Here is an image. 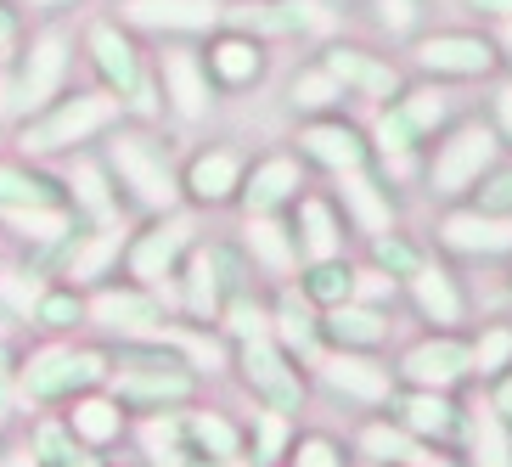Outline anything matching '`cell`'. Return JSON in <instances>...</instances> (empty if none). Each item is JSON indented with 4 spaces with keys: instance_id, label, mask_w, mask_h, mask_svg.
<instances>
[{
    "instance_id": "cell-1",
    "label": "cell",
    "mask_w": 512,
    "mask_h": 467,
    "mask_svg": "<svg viewBox=\"0 0 512 467\" xmlns=\"http://www.w3.org/2000/svg\"><path fill=\"white\" fill-rule=\"evenodd\" d=\"M124 119V102L107 85H96V91H62L51 96L40 113H34L29 124H23V152H68V147H85V141H96L102 130H113V124Z\"/></svg>"
},
{
    "instance_id": "cell-2",
    "label": "cell",
    "mask_w": 512,
    "mask_h": 467,
    "mask_svg": "<svg viewBox=\"0 0 512 467\" xmlns=\"http://www.w3.org/2000/svg\"><path fill=\"white\" fill-rule=\"evenodd\" d=\"M107 169L141 209H175V197H181V181L169 169L164 141L147 136V130H119L107 141Z\"/></svg>"
},
{
    "instance_id": "cell-3",
    "label": "cell",
    "mask_w": 512,
    "mask_h": 467,
    "mask_svg": "<svg viewBox=\"0 0 512 467\" xmlns=\"http://www.w3.org/2000/svg\"><path fill=\"white\" fill-rule=\"evenodd\" d=\"M102 355L96 349H46L23 366V394L29 400H68V394H85L102 383Z\"/></svg>"
},
{
    "instance_id": "cell-4",
    "label": "cell",
    "mask_w": 512,
    "mask_h": 467,
    "mask_svg": "<svg viewBox=\"0 0 512 467\" xmlns=\"http://www.w3.org/2000/svg\"><path fill=\"white\" fill-rule=\"evenodd\" d=\"M68 62H74L68 34H62V29H46V34L29 46L23 68H17V85H12V107H17V113H40L51 96H62V74H68Z\"/></svg>"
},
{
    "instance_id": "cell-5",
    "label": "cell",
    "mask_w": 512,
    "mask_h": 467,
    "mask_svg": "<svg viewBox=\"0 0 512 467\" xmlns=\"http://www.w3.org/2000/svg\"><path fill=\"white\" fill-rule=\"evenodd\" d=\"M490 164H496V136L484 124H462L434 158V192H467Z\"/></svg>"
},
{
    "instance_id": "cell-6",
    "label": "cell",
    "mask_w": 512,
    "mask_h": 467,
    "mask_svg": "<svg viewBox=\"0 0 512 467\" xmlns=\"http://www.w3.org/2000/svg\"><path fill=\"white\" fill-rule=\"evenodd\" d=\"M85 51H91V68L102 74V85L119 102L141 91V57H136V40L119 29V23H91L85 29Z\"/></svg>"
},
{
    "instance_id": "cell-7",
    "label": "cell",
    "mask_w": 512,
    "mask_h": 467,
    "mask_svg": "<svg viewBox=\"0 0 512 467\" xmlns=\"http://www.w3.org/2000/svg\"><path fill=\"white\" fill-rule=\"evenodd\" d=\"M242 377H248V389H254L271 411L299 406V372H293L282 349H276L271 338H259V332L242 344Z\"/></svg>"
},
{
    "instance_id": "cell-8",
    "label": "cell",
    "mask_w": 512,
    "mask_h": 467,
    "mask_svg": "<svg viewBox=\"0 0 512 467\" xmlns=\"http://www.w3.org/2000/svg\"><path fill=\"white\" fill-rule=\"evenodd\" d=\"M124 17L152 34H209L220 23V0H130Z\"/></svg>"
},
{
    "instance_id": "cell-9",
    "label": "cell",
    "mask_w": 512,
    "mask_h": 467,
    "mask_svg": "<svg viewBox=\"0 0 512 467\" xmlns=\"http://www.w3.org/2000/svg\"><path fill=\"white\" fill-rule=\"evenodd\" d=\"M197 57H203L209 85H220V91H242V85H254L259 68H265V51H259V40H248V34H214Z\"/></svg>"
},
{
    "instance_id": "cell-10",
    "label": "cell",
    "mask_w": 512,
    "mask_h": 467,
    "mask_svg": "<svg viewBox=\"0 0 512 467\" xmlns=\"http://www.w3.org/2000/svg\"><path fill=\"white\" fill-rule=\"evenodd\" d=\"M158 79H164L169 107H175L181 119H203V113H209L214 85H209V74H203V57H197V51H186V46L164 51V57H158Z\"/></svg>"
},
{
    "instance_id": "cell-11",
    "label": "cell",
    "mask_w": 512,
    "mask_h": 467,
    "mask_svg": "<svg viewBox=\"0 0 512 467\" xmlns=\"http://www.w3.org/2000/svg\"><path fill=\"white\" fill-rule=\"evenodd\" d=\"M186 248H192V226H186V220H169V226L141 231L136 248H130V276H136L141 287H152L158 276H175Z\"/></svg>"
},
{
    "instance_id": "cell-12",
    "label": "cell",
    "mask_w": 512,
    "mask_h": 467,
    "mask_svg": "<svg viewBox=\"0 0 512 467\" xmlns=\"http://www.w3.org/2000/svg\"><path fill=\"white\" fill-rule=\"evenodd\" d=\"M439 237L451 242L456 254H512V214L456 209V214H445Z\"/></svg>"
},
{
    "instance_id": "cell-13",
    "label": "cell",
    "mask_w": 512,
    "mask_h": 467,
    "mask_svg": "<svg viewBox=\"0 0 512 467\" xmlns=\"http://www.w3.org/2000/svg\"><path fill=\"white\" fill-rule=\"evenodd\" d=\"M74 197L62 192V181L40 175V169L17 164V158H0V214L17 209H68Z\"/></svg>"
},
{
    "instance_id": "cell-14",
    "label": "cell",
    "mask_w": 512,
    "mask_h": 467,
    "mask_svg": "<svg viewBox=\"0 0 512 467\" xmlns=\"http://www.w3.org/2000/svg\"><path fill=\"white\" fill-rule=\"evenodd\" d=\"M197 377L186 366H164V372H124L119 377V406H136V411H164V406H181L192 400Z\"/></svg>"
},
{
    "instance_id": "cell-15",
    "label": "cell",
    "mask_w": 512,
    "mask_h": 467,
    "mask_svg": "<svg viewBox=\"0 0 512 467\" xmlns=\"http://www.w3.org/2000/svg\"><path fill=\"white\" fill-rule=\"evenodd\" d=\"M91 316L102 321V327H113V332H152L158 321H164V310H158V299H152V287H102L96 293V304H91Z\"/></svg>"
},
{
    "instance_id": "cell-16",
    "label": "cell",
    "mask_w": 512,
    "mask_h": 467,
    "mask_svg": "<svg viewBox=\"0 0 512 467\" xmlns=\"http://www.w3.org/2000/svg\"><path fill=\"white\" fill-rule=\"evenodd\" d=\"M467 366H473L467 344H456V338H428V344H417L406 355V366H400V372H406L417 389H451Z\"/></svg>"
},
{
    "instance_id": "cell-17",
    "label": "cell",
    "mask_w": 512,
    "mask_h": 467,
    "mask_svg": "<svg viewBox=\"0 0 512 467\" xmlns=\"http://www.w3.org/2000/svg\"><path fill=\"white\" fill-rule=\"evenodd\" d=\"M417 62L428 74H456V79H473L490 68V46L484 40H467V34H439V40H422L417 46Z\"/></svg>"
},
{
    "instance_id": "cell-18",
    "label": "cell",
    "mask_w": 512,
    "mask_h": 467,
    "mask_svg": "<svg viewBox=\"0 0 512 467\" xmlns=\"http://www.w3.org/2000/svg\"><path fill=\"white\" fill-rule=\"evenodd\" d=\"M181 186L197 197V203H226V197H237V186H242V158H237V152H226V147L197 152Z\"/></svg>"
},
{
    "instance_id": "cell-19",
    "label": "cell",
    "mask_w": 512,
    "mask_h": 467,
    "mask_svg": "<svg viewBox=\"0 0 512 467\" xmlns=\"http://www.w3.org/2000/svg\"><path fill=\"white\" fill-rule=\"evenodd\" d=\"M321 377H327V389L349 394V400H366V406H377V400H389V372L377 361H366V355H332V361H321Z\"/></svg>"
},
{
    "instance_id": "cell-20",
    "label": "cell",
    "mask_w": 512,
    "mask_h": 467,
    "mask_svg": "<svg viewBox=\"0 0 512 467\" xmlns=\"http://www.w3.org/2000/svg\"><path fill=\"white\" fill-rule=\"evenodd\" d=\"M321 68H327L338 85H355L361 96H394L400 91V74H394V68H383V62L361 57V51H349V46H332Z\"/></svg>"
},
{
    "instance_id": "cell-21",
    "label": "cell",
    "mask_w": 512,
    "mask_h": 467,
    "mask_svg": "<svg viewBox=\"0 0 512 467\" xmlns=\"http://www.w3.org/2000/svg\"><path fill=\"white\" fill-rule=\"evenodd\" d=\"M321 332H327L332 344H344V349H372V344H383L389 338V321L377 316L372 304H332L327 310V321H321Z\"/></svg>"
},
{
    "instance_id": "cell-22",
    "label": "cell",
    "mask_w": 512,
    "mask_h": 467,
    "mask_svg": "<svg viewBox=\"0 0 512 467\" xmlns=\"http://www.w3.org/2000/svg\"><path fill=\"white\" fill-rule=\"evenodd\" d=\"M293 186H299V164H293V158H265V164H254V175L242 181V203H248V214H271L276 203L293 197Z\"/></svg>"
},
{
    "instance_id": "cell-23",
    "label": "cell",
    "mask_w": 512,
    "mask_h": 467,
    "mask_svg": "<svg viewBox=\"0 0 512 467\" xmlns=\"http://www.w3.org/2000/svg\"><path fill=\"white\" fill-rule=\"evenodd\" d=\"M299 141H304V152H310L316 164L338 169V175H344V169H361V158H366L361 136H355L349 124H310Z\"/></svg>"
},
{
    "instance_id": "cell-24",
    "label": "cell",
    "mask_w": 512,
    "mask_h": 467,
    "mask_svg": "<svg viewBox=\"0 0 512 467\" xmlns=\"http://www.w3.org/2000/svg\"><path fill=\"white\" fill-rule=\"evenodd\" d=\"M411 299H417V310L428 321H439V327L462 321V299H456L451 276L439 271V265H417V271H411Z\"/></svg>"
},
{
    "instance_id": "cell-25",
    "label": "cell",
    "mask_w": 512,
    "mask_h": 467,
    "mask_svg": "<svg viewBox=\"0 0 512 467\" xmlns=\"http://www.w3.org/2000/svg\"><path fill=\"white\" fill-rule=\"evenodd\" d=\"M344 203H349V214H355V226H361L366 237H383V231L394 226L389 197L377 192V186L366 181L361 169H344Z\"/></svg>"
},
{
    "instance_id": "cell-26",
    "label": "cell",
    "mask_w": 512,
    "mask_h": 467,
    "mask_svg": "<svg viewBox=\"0 0 512 467\" xmlns=\"http://www.w3.org/2000/svg\"><path fill=\"white\" fill-rule=\"evenodd\" d=\"M467 445H473V467H512V439H507V428H501L496 406H473Z\"/></svg>"
},
{
    "instance_id": "cell-27",
    "label": "cell",
    "mask_w": 512,
    "mask_h": 467,
    "mask_svg": "<svg viewBox=\"0 0 512 467\" xmlns=\"http://www.w3.org/2000/svg\"><path fill=\"white\" fill-rule=\"evenodd\" d=\"M119 400H96V394H85L74 406V417H68V428H74V439H85V445H107V439H119Z\"/></svg>"
},
{
    "instance_id": "cell-28",
    "label": "cell",
    "mask_w": 512,
    "mask_h": 467,
    "mask_svg": "<svg viewBox=\"0 0 512 467\" xmlns=\"http://www.w3.org/2000/svg\"><path fill=\"white\" fill-rule=\"evenodd\" d=\"M186 304H192V316L209 321L214 304H220V259L209 254V248H197L192 259H186Z\"/></svg>"
},
{
    "instance_id": "cell-29",
    "label": "cell",
    "mask_w": 512,
    "mask_h": 467,
    "mask_svg": "<svg viewBox=\"0 0 512 467\" xmlns=\"http://www.w3.org/2000/svg\"><path fill=\"white\" fill-rule=\"evenodd\" d=\"M406 434H445V428H451V400H445V389H417L406 400Z\"/></svg>"
},
{
    "instance_id": "cell-30",
    "label": "cell",
    "mask_w": 512,
    "mask_h": 467,
    "mask_svg": "<svg viewBox=\"0 0 512 467\" xmlns=\"http://www.w3.org/2000/svg\"><path fill=\"white\" fill-rule=\"evenodd\" d=\"M34 451H40V467H79L85 451H79V439L68 422H40L34 428Z\"/></svg>"
},
{
    "instance_id": "cell-31",
    "label": "cell",
    "mask_w": 512,
    "mask_h": 467,
    "mask_svg": "<svg viewBox=\"0 0 512 467\" xmlns=\"http://www.w3.org/2000/svg\"><path fill=\"white\" fill-rule=\"evenodd\" d=\"M310 0H271V6H248V23L265 34H299L310 29Z\"/></svg>"
},
{
    "instance_id": "cell-32",
    "label": "cell",
    "mask_w": 512,
    "mask_h": 467,
    "mask_svg": "<svg viewBox=\"0 0 512 467\" xmlns=\"http://www.w3.org/2000/svg\"><path fill=\"white\" fill-rule=\"evenodd\" d=\"M186 434H192L197 451H209L214 462H237L242 456V439H237V428H231L226 417H192L186 422Z\"/></svg>"
},
{
    "instance_id": "cell-33",
    "label": "cell",
    "mask_w": 512,
    "mask_h": 467,
    "mask_svg": "<svg viewBox=\"0 0 512 467\" xmlns=\"http://www.w3.org/2000/svg\"><path fill=\"white\" fill-rule=\"evenodd\" d=\"M304 293L321 304H344L349 293H355V271L349 265H338V254L332 259H316V271L304 276Z\"/></svg>"
},
{
    "instance_id": "cell-34",
    "label": "cell",
    "mask_w": 512,
    "mask_h": 467,
    "mask_svg": "<svg viewBox=\"0 0 512 467\" xmlns=\"http://www.w3.org/2000/svg\"><path fill=\"white\" fill-rule=\"evenodd\" d=\"M79 316H85V299H79L74 287H51V293H40V304H34V321L46 332L79 327Z\"/></svg>"
},
{
    "instance_id": "cell-35",
    "label": "cell",
    "mask_w": 512,
    "mask_h": 467,
    "mask_svg": "<svg viewBox=\"0 0 512 467\" xmlns=\"http://www.w3.org/2000/svg\"><path fill=\"white\" fill-rule=\"evenodd\" d=\"M299 220H304V248H310V259H332L338 254V220H332V209L327 203H304L299 209Z\"/></svg>"
},
{
    "instance_id": "cell-36",
    "label": "cell",
    "mask_w": 512,
    "mask_h": 467,
    "mask_svg": "<svg viewBox=\"0 0 512 467\" xmlns=\"http://www.w3.org/2000/svg\"><path fill=\"white\" fill-rule=\"evenodd\" d=\"M361 451L372 456V462H411L417 445H411L406 428H383V422H377V428H366V434H361Z\"/></svg>"
},
{
    "instance_id": "cell-37",
    "label": "cell",
    "mask_w": 512,
    "mask_h": 467,
    "mask_svg": "<svg viewBox=\"0 0 512 467\" xmlns=\"http://www.w3.org/2000/svg\"><path fill=\"white\" fill-rule=\"evenodd\" d=\"M338 96H344V85H338L327 68H310V74L293 79V107H310V113H316V107L338 102Z\"/></svg>"
},
{
    "instance_id": "cell-38",
    "label": "cell",
    "mask_w": 512,
    "mask_h": 467,
    "mask_svg": "<svg viewBox=\"0 0 512 467\" xmlns=\"http://www.w3.org/2000/svg\"><path fill=\"white\" fill-rule=\"evenodd\" d=\"M411 141H417V130H411V119L400 113V107H389V113L377 119V147H383V158H394V164H406Z\"/></svg>"
},
{
    "instance_id": "cell-39",
    "label": "cell",
    "mask_w": 512,
    "mask_h": 467,
    "mask_svg": "<svg viewBox=\"0 0 512 467\" xmlns=\"http://www.w3.org/2000/svg\"><path fill=\"white\" fill-rule=\"evenodd\" d=\"M248 231H254V254L265 259L271 271H287V265H293V248H287V237H282L276 220H254Z\"/></svg>"
},
{
    "instance_id": "cell-40",
    "label": "cell",
    "mask_w": 512,
    "mask_h": 467,
    "mask_svg": "<svg viewBox=\"0 0 512 467\" xmlns=\"http://www.w3.org/2000/svg\"><path fill=\"white\" fill-rule=\"evenodd\" d=\"M467 355H473V366H479V372H501V366L512 361V332L507 327H490L479 344L467 349Z\"/></svg>"
},
{
    "instance_id": "cell-41",
    "label": "cell",
    "mask_w": 512,
    "mask_h": 467,
    "mask_svg": "<svg viewBox=\"0 0 512 467\" xmlns=\"http://www.w3.org/2000/svg\"><path fill=\"white\" fill-rule=\"evenodd\" d=\"M400 113L411 119V130H417V136H428V130L445 119V102H439V91H411L406 102H400Z\"/></svg>"
},
{
    "instance_id": "cell-42",
    "label": "cell",
    "mask_w": 512,
    "mask_h": 467,
    "mask_svg": "<svg viewBox=\"0 0 512 467\" xmlns=\"http://www.w3.org/2000/svg\"><path fill=\"white\" fill-rule=\"evenodd\" d=\"M372 254H377V265H383V271H417V254H411L406 242H394L389 231H383V237H372Z\"/></svg>"
},
{
    "instance_id": "cell-43",
    "label": "cell",
    "mask_w": 512,
    "mask_h": 467,
    "mask_svg": "<svg viewBox=\"0 0 512 467\" xmlns=\"http://www.w3.org/2000/svg\"><path fill=\"white\" fill-rule=\"evenodd\" d=\"M282 338H287L293 349H310V338H316V321L299 310V299H287V304H282Z\"/></svg>"
},
{
    "instance_id": "cell-44",
    "label": "cell",
    "mask_w": 512,
    "mask_h": 467,
    "mask_svg": "<svg viewBox=\"0 0 512 467\" xmlns=\"http://www.w3.org/2000/svg\"><path fill=\"white\" fill-rule=\"evenodd\" d=\"M282 439H287L282 411H271V417L259 422V456H254V462H276V451H282Z\"/></svg>"
},
{
    "instance_id": "cell-45",
    "label": "cell",
    "mask_w": 512,
    "mask_h": 467,
    "mask_svg": "<svg viewBox=\"0 0 512 467\" xmlns=\"http://www.w3.org/2000/svg\"><path fill=\"white\" fill-rule=\"evenodd\" d=\"M231 332H237V338L265 332V310H259V304H248V299H237V304H231Z\"/></svg>"
},
{
    "instance_id": "cell-46",
    "label": "cell",
    "mask_w": 512,
    "mask_h": 467,
    "mask_svg": "<svg viewBox=\"0 0 512 467\" xmlns=\"http://www.w3.org/2000/svg\"><path fill=\"white\" fill-rule=\"evenodd\" d=\"M479 209H490V214H507V209H512V169H501L496 181L484 186V197H479Z\"/></svg>"
},
{
    "instance_id": "cell-47",
    "label": "cell",
    "mask_w": 512,
    "mask_h": 467,
    "mask_svg": "<svg viewBox=\"0 0 512 467\" xmlns=\"http://www.w3.org/2000/svg\"><path fill=\"white\" fill-rule=\"evenodd\" d=\"M377 12H383V23H389L394 34H406L411 23H417V0H377Z\"/></svg>"
},
{
    "instance_id": "cell-48",
    "label": "cell",
    "mask_w": 512,
    "mask_h": 467,
    "mask_svg": "<svg viewBox=\"0 0 512 467\" xmlns=\"http://www.w3.org/2000/svg\"><path fill=\"white\" fill-rule=\"evenodd\" d=\"M293 467H338V451H332L327 439H304L299 456H293Z\"/></svg>"
},
{
    "instance_id": "cell-49",
    "label": "cell",
    "mask_w": 512,
    "mask_h": 467,
    "mask_svg": "<svg viewBox=\"0 0 512 467\" xmlns=\"http://www.w3.org/2000/svg\"><path fill=\"white\" fill-rule=\"evenodd\" d=\"M17 29H23V23H17V12H12V6H0V51L17 46Z\"/></svg>"
},
{
    "instance_id": "cell-50",
    "label": "cell",
    "mask_w": 512,
    "mask_h": 467,
    "mask_svg": "<svg viewBox=\"0 0 512 467\" xmlns=\"http://www.w3.org/2000/svg\"><path fill=\"white\" fill-rule=\"evenodd\" d=\"M496 119H501V136L512 141V85H501V91H496Z\"/></svg>"
},
{
    "instance_id": "cell-51",
    "label": "cell",
    "mask_w": 512,
    "mask_h": 467,
    "mask_svg": "<svg viewBox=\"0 0 512 467\" xmlns=\"http://www.w3.org/2000/svg\"><path fill=\"white\" fill-rule=\"evenodd\" d=\"M490 406H496L501 417H512V377H507V383H501V389H496V400H490Z\"/></svg>"
},
{
    "instance_id": "cell-52",
    "label": "cell",
    "mask_w": 512,
    "mask_h": 467,
    "mask_svg": "<svg viewBox=\"0 0 512 467\" xmlns=\"http://www.w3.org/2000/svg\"><path fill=\"white\" fill-rule=\"evenodd\" d=\"M479 12H496V17H512V0H473Z\"/></svg>"
},
{
    "instance_id": "cell-53",
    "label": "cell",
    "mask_w": 512,
    "mask_h": 467,
    "mask_svg": "<svg viewBox=\"0 0 512 467\" xmlns=\"http://www.w3.org/2000/svg\"><path fill=\"white\" fill-rule=\"evenodd\" d=\"M501 46H507V57H512V17H501V34H496Z\"/></svg>"
},
{
    "instance_id": "cell-54",
    "label": "cell",
    "mask_w": 512,
    "mask_h": 467,
    "mask_svg": "<svg viewBox=\"0 0 512 467\" xmlns=\"http://www.w3.org/2000/svg\"><path fill=\"white\" fill-rule=\"evenodd\" d=\"M6 383H12V366L0 361V406H6Z\"/></svg>"
},
{
    "instance_id": "cell-55",
    "label": "cell",
    "mask_w": 512,
    "mask_h": 467,
    "mask_svg": "<svg viewBox=\"0 0 512 467\" xmlns=\"http://www.w3.org/2000/svg\"><path fill=\"white\" fill-rule=\"evenodd\" d=\"M417 467H451V462H439V456H417Z\"/></svg>"
},
{
    "instance_id": "cell-56",
    "label": "cell",
    "mask_w": 512,
    "mask_h": 467,
    "mask_svg": "<svg viewBox=\"0 0 512 467\" xmlns=\"http://www.w3.org/2000/svg\"><path fill=\"white\" fill-rule=\"evenodd\" d=\"M34 6H68V0H34Z\"/></svg>"
},
{
    "instance_id": "cell-57",
    "label": "cell",
    "mask_w": 512,
    "mask_h": 467,
    "mask_svg": "<svg viewBox=\"0 0 512 467\" xmlns=\"http://www.w3.org/2000/svg\"><path fill=\"white\" fill-rule=\"evenodd\" d=\"M389 467H406V462H389Z\"/></svg>"
}]
</instances>
